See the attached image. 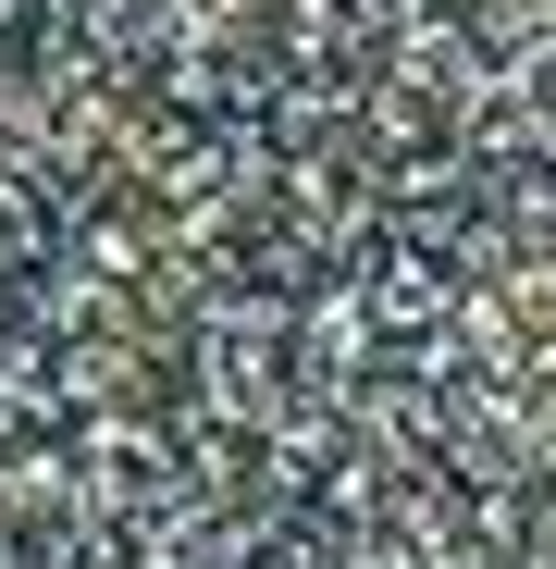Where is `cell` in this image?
Wrapping results in <instances>:
<instances>
[{
	"label": "cell",
	"instance_id": "cell-1",
	"mask_svg": "<svg viewBox=\"0 0 556 569\" xmlns=\"http://www.w3.org/2000/svg\"><path fill=\"white\" fill-rule=\"evenodd\" d=\"M0 569H556V0H0Z\"/></svg>",
	"mask_w": 556,
	"mask_h": 569
}]
</instances>
